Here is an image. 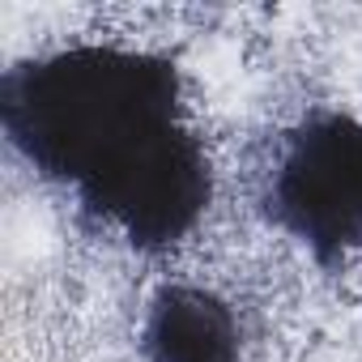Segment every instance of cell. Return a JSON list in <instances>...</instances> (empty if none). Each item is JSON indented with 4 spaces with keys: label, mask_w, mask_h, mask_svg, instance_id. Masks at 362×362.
Wrapping results in <instances>:
<instances>
[{
    "label": "cell",
    "mask_w": 362,
    "mask_h": 362,
    "mask_svg": "<svg viewBox=\"0 0 362 362\" xmlns=\"http://www.w3.org/2000/svg\"><path fill=\"white\" fill-rule=\"evenodd\" d=\"M0 119L47 179L136 247L184 239L209 201V166L166 60L98 43L39 56L5 77Z\"/></svg>",
    "instance_id": "cell-1"
},
{
    "label": "cell",
    "mask_w": 362,
    "mask_h": 362,
    "mask_svg": "<svg viewBox=\"0 0 362 362\" xmlns=\"http://www.w3.org/2000/svg\"><path fill=\"white\" fill-rule=\"evenodd\" d=\"M273 214L315 256L362 247V124L320 115L286 141L273 175Z\"/></svg>",
    "instance_id": "cell-2"
},
{
    "label": "cell",
    "mask_w": 362,
    "mask_h": 362,
    "mask_svg": "<svg viewBox=\"0 0 362 362\" xmlns=\"http://www.w3.org/2000/svg\"><path fill=\"white\" fill-rule=\"evenodd\" d=\"M145 349L153 362H239V332L214 294L170 286L149 307Z\"/></svg>",
    "instance_id": "cell-3"
}]
</instances>
